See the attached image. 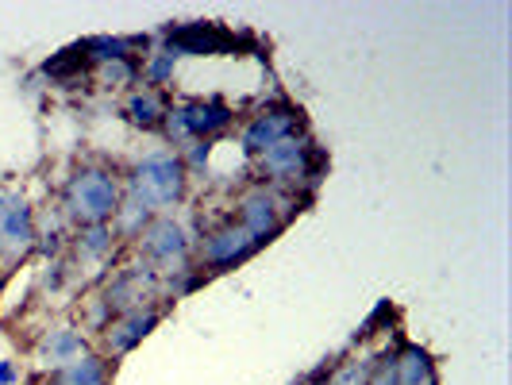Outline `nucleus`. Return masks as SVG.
I'll return each instance as SVG.
<instances>
[{
  "instance_id": "nucleus-1",
  "label": "nucleus",
  "mask_w": 512,
  "mask_h": 385,
  "mask_svg": "<svg viewBox=\"0 0 512 385\" xmlns=\"http://www.w3.org/2000/svg\"><path fill=\"white\" fill-rule=\"evenodd\" d=\"M120 208V181L101 166H85L66 181V216L77 224H108Z\"/></svg>"
},
{
  "instance_id": "nucleus-2",
  "label": "nucleus",
  "mask_w": 512,
  "mask_h": 385,
  "mask_svg": "<svg viewBox=\"0 0 512 385\" xmlns=\"http://www.w3.org/2000/svg\"><path fill=\"white\" fill-rule=\"evenodd\" d=\"M185 162L174 151H151L131 174V189L147 208L178 205L185 197Z\"/></svg>"
},
{
  "instance_id": "nucleus-3",
  "label": "nucleus",
  "mask_w": 512,
  "mask_h": 385,
  "mask_svg": "<svg viewBox=\"0 0 512 385\" xmlns=\"http://www.w3.org/2000/svg\"><path fill=\"white\" fill-rule=\"evenodd\" d=\"M231 124V108L216 97L208 101H185L178 108L166 112L162 128L170 135V143H193V139H208L216 131H224Z\"/></svg>"
},
{
  "instance_id": "nucleus-4",
  "label": "nucleus",
  "mask_w": 512,
  "mask_h": 385,
  "mask_svg": "<svg viewBox=\"0 0 512 385\" xmlns=\"http://www.w3.org/2000/svg\"><path fill=\"white\" fill-rule=\"evenodd\" d=\"M35 212L24 193H4L0 197V258L20 262L35 251Z\"/></svg>"
},
{
  "instance_id": "nucleus-5",
  "label": "nucleus",
  "mask_w": 512,
  "mask_h": 385,
  "mask_svg": "<svg viewBox=\"0 0 512 385\" xmlns=\"http://www.w3.org/2000/svg\"><path fill=\"white\" fill-rule=\"evenodd\" d=\"M297 131H301V108H293V104H270V108H262L255 120L243 128L239 147L247 154H262L270 151L274 143H282V139H293Z\"/></svg>"
},
{
  "instance_id": "nucleus-6",
  "label": "nucleus",
  "mask_w": 512,
  "mask_h": 385,
  "mask_svg": "<svg viewBox=\"0 0 512 385\" xmlns=\"http://www.w3.org/2000/svg\"><path fill=\"white\" fill-rule=\"evenodd\" d=\"M316 158H320V151L312 147V139H297L293 135V139H282L270 151L258 154V170L274 181H308V170H312Z\"/></svg>"
},
{
  "instance_id": "nucleus-7",
  "label": "nucleus",
  "mask_w": 512,
  "mask_h": 385,
  "mask_svg": "<svg viewBox=\"0 0 512 385\" xmlns=\"http://www.w3.org/2000/svg\"><path fill=\"white\" fill-rule=\"evenodd\" d=\"M166 51L174 54H228L239 51V35L220 24H181L166 27Z\"/></svg>"
},
{
  "instance_id": "nucleus-8",
  "label": "nucleus",
  "mask_w": 512,
  "mask_h": 385,
  "mask_svg": "<svg viewBox=\"0 0 512 385\" xmlns=\"http://www.w3.org/2000/svg\"><path fill=\"white\" fill-rule=\"evenodd\" d=\"M139 251L151 258V262H162V266H170L174 270V262L185 266V255H189V235L181 228L178 220H170V216H158L151 220L143 235H139Z\"/></svg>"
},
{
  "instance_id": "nucleus-9",
  "label": "nucleus",
  "mask_w": 512,
  "mask_h": 385,
  "mask_svg": "<svg viewBox=\"0 0 512 385\" xmlns=\"http://www.w3.org/2000/svg\"><path fill=\"white\" fill-rule=\"evenodd\" d=\"M158 289V274H154L151 262H135L124 266L116 274V282H108L104 289V305L112 312H131V308H143V301Z\"/></svg>"
},
{
  "instance_id": "nucleus-10",
  "label": "nucleus",
  "mask_w": 512,
  "mask_h": 385,
  "mask_svg": "<svg viewBox=\"0 0 512 385\" xmlns=\"http://www.w3.org/2000/svg\"><path fill=\"white\" fill-rule=\"evenodd\" d=\"M258 243L251 231H243L239 224H224V228L208 231L205 239H201V258H205V266L212 270H224V266H235V262H243L247 255H255Z\"/></svg>"
},
{
  "instance_id": "nucleus-11",
  "label": "nucleus",
  "mask_w": 512,
  "mask_h": 385,
  "mask_svg": "<svg viewBox=\"0 0 512 385\" xmlns=\"http://www.w3.org/2000/svg\"><path fill=\"white\" fill-rule=\"evenodd\" d=\"M282 201L266 189V185H258L251 193H243V201H239V228L251 231L258 243H270L278 228H282Z\"/></svg>"
},
{
  "instance_id": "nucleus-12",
  "label": "nucleus",
  "mask_w": 512,
  "mask_h": 385,
  "mask_svg": "<svg viewBox=\"0 0 512 385\" xmlns=\"http://www.w3.org/2000/svg\"><path fill=\"white\" fill-rule=\"evenodd\" d=\"M158 320H162V312L151 305L120 312V320H112V324L104 328V351H108V355H128V351H135V347L158 328Z\"/></svg>"
},
{
  "instance_id": "nucleus-13",
  "label": "nucleus",
  "mask_w": 512,
  "mask_h": 385,
  "mask_svg": "<svg viewBox=\"0 0 512 385\" xmlns=\"http://www.w3.org/2000/svg\"><path fill=\"white\" fill-rule=\"evenodd\" d=\"M81 355H89V343H85V335L77 332V328H51L35 343V359L47 370H58L66 362L81 359Z\"/></svg>"
},
{
  "instance_id": "nucleus-14",
  "label": "nucleus",
  "mask_w": 512,
  "mask_h": 385,
  "mask_svg": "<svg viewBox=\"0 0 512 385\" xmlns=\"http://www.w3.org/2000/svg\"><path fill=\"white\" fill-rule=\"evenodd\" d=\"M397 385H439L436 362L420 343H405L397 351Z\"/></svg>"
},
{
  "instance_id": "nucleus-15",
  "label": "nucleus",
  "mask_w": 512,
  "mask_h": 385,
  "mask_svg": "<svg viewBox=\"0 0 512 385\" xmlns=\"http://www.w3.org/2000/svg\"><path fill=\"white\" fill-rule=\"evenodd\" d=\"M51 385H108V362L101 355H81V359L58 366Z\"/></svg>"
},
{
  "instance_id": "nucleus-16",
  "label": "nucleus",
  "mask_w": 512,
  "mask_h": 385,
  "mask_svg": "<svg viewBox=\"0 0 512 385\" xmlns=\"http://www.w3.org/2000/svg\"><path fill=\"white\" fill-rule=\"evenodd\" d=\"M147 43L151 39H143V35H135V39H112V35H97V39H85L81 43V54L89 58V62H97V66H104V62H116V58H131V51H147Z\"/></svg>"
},
{
  "instance_id": "nucleus-17",
  "label": "nucleus",
  "mask_w": 512,
  "mask_h": 385,
  "mask_svg": "<svg viewBox=\"0 0 512 385\" xmlns=\"http://www.w3.org/2000/svg\"><path fill=\"white\" fill-rule=\"evenodd\" d=\"M166 112H170V104L158 89H139L128 97V120L139 128H158L166 120Z\"/></svg>"
},
{
  "instance_id": "nucleus-18",
  "label": "nucleus",
  "mask_w": 512,
  "mask_h": 385,
  "mask_svg": "<svg viewBox=\"0 0 512 385\" xmlns=\"http://www.w3.org/2000/svg\"><path fill=\"white\" fill-rule=\"evenodd\" d=\"M85 70H89V58L81 54V47H74V51L54 54L51 62L43 66V74L51 77V81H58L62 89H74L77 81H85Z\"/></svg>"
},
{
  "instance_id": "nucleus-19",
  "label": "nucleus",
  "mask_w": 512,
  "mask_h": 385,
  "mask_svg": "<svg viewBox=\"0 0 512 385\" xmlns=\"http://www.w3.org/2000/svg\"><path fill=\"white\" fill-rule=\"evenodd\" d=\"M112 243H116V231L108 228V224H85V228L77 231V255L81 258H104L112 251Z\"/></svg>"
},
{
  "instance_id": "nucleus-20",
  "label": "nucleus",
  "mask_w": 512,
  "mask_h": 385,
  "mask_svg": "<svg viewBox=\"0 0 512 385\" xmlns=\"http://www.w3.org/2000/svg\"><path fill=\"white\" fill-rule=\"evenodd\" d=\"M112 220H116V231H120V235H143V228L151 224V208L143 205L135 193H128V201L120 197V208H116Z\"/></svg>"
},
{
  "instance_id": "nucleus-21",
  "label": "nucleus",
  "mask_w": 512,
  "mask_h": 385,
  "mask_svg": "<svg viewBox=\"0 0 512 385\" xmlns=\"http://www.w3.org/2000/svg\"><path fill=\"white\" fill-rule=\"evenodd\" d=\"M97 74H101V85H108V89H128L139 81V66H135V58H116V62L97 66Z\"/></svg>"
},
{
  "instance_id": "nucleus-22",
  "label": "nucleus",
  "mask_w": 512,
  "mask_h": 385,
  "mask_svg": "<svg viewBox=\"0 0 512 385\" xmlns=\"http://www.w3.org/2000/svg\"><path fill=\"white\" fill-rule=\"evenodd\" d=\"M366 378H370V359H351L343 366H335L332 378L324 385H366Z\"/></svg>"
},
{
  "instance_id": "nucleus-23",
  "label": "nucleus",
  "mask_w": 512,
  "mask_h": 385,
  "mask_svg": "<svg viewBox=\"0 0 512 385\" xmlns=\"http://www.w3.org/2000/svg\"><path fill=\"white\" fill-rule=\"evenodd\" d=\"M366 385H397V351H382V355L370 359Z\"/></svg>"
},
{
  "instance_id": "nucleus-24",
  "label": "nucleus",
  "mask_w": 512,
  "mask_h": 385,
  "mask_svg": "<svg viewBox=\"0 0 512 385\" xmlns=\"http://www.w3.org/2000/svg\"><path fill=\"white\" fill-rule=\"evenodd\" d=\"M174 62H178V58H174L170 51H158L151 62H147V70H143V74H147L151 85H162V81H170V77H174Z\"/></svg>"
},
{
  "instance_id": "nucleus-25",
  "label": "nucleus",
  "mask_w": 512,
  "mask_h": 385,
  "mask_svg": "<svg viewBox=\"0 0 512 385\" xmlns=\"http://www.w3.org/2000/svg\"><path fill=\"white\" fill-rule=\"evenodd\" d=\"M201 282V274H193L189 266H178V270H170V278H166V289L174 293V297H181V293H189L193 285Z\"/></svg>"
},
{
  "instance_id": "nucleus-26",
  "label": "nucleus",
  "mask_w": 512,
  "mask_h": 385,
  "mask_svg": "<svg viewBox=\"0 0 512 385\" xmlns=\"http://www.w3.org/2000/svg\"><path fill=\"white\" fill-rule=\"evenodd\" d=\"M43 285H47L51 293H58V289L66 285V262H51V270H47V278H43Z\"/></svg>"
},
{
  "instance_id": "nucleus-27",
  "label": "nucleus",
  "mask_w": 512,
  "mask_h": 385,
  "mask_svg": "<svg viewBox=\"0 0 512 385\" xmlns=\"http://www.w3.org/2000/svg\"><path fill=\"white\" fill-rule=\"evenodd\" d=\"M20 382V366L16 362H0V385H16Z\"/></svg>"
},
{
  "instance_id": "nucleus-28",
  "label": "nucleus",
  "mask_w": 512,
  "mask_h": 385,
  "mask_svg": "<svg viewBox=\"0 0 512 385\" xmlns=\"http://www.w3.org/2000/svg\"><path fill=\"white\" fill-rule=\"evenodd\" d=\"M189 162H193L197 170H201V166L208 162V143H205V139H197V143H193V151H189Z\"/></svg>"
},
{
  "instance_id": "nucleus-29",
  "label": "nucleus",
  "mask_w": 512,
  "mask_h": 385,
  "mask_svg": "<svg viewBox=\"0 0 512 385\" xmlns=\"http://www.w3.org/2000/svg\"><path fill=\"white\" fill-rule=\"evenodd\" d=\"M312 385H324V370H316V378H312Z\"/></svg>"
}]
</instances>
